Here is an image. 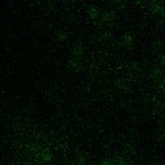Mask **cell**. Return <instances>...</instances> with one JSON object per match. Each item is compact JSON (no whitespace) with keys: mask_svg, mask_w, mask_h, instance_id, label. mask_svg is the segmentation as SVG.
Returning <instances> with one entry per match:
<instances>
[{"mask_svg":"<svg viewBox=\"0 0 165 165\" xmlns=\"http://www.w3.org/2000/svg\"><path fill=\"white\" fill-rule=\"evenodd\" d=\"M122 40H125V43H130V41H132V36L125 35V36H122Z\"/></svg>","mask_w":165,"mask_h":165,"instance_id":"obj_1","label":"cell"}]
</instances>
